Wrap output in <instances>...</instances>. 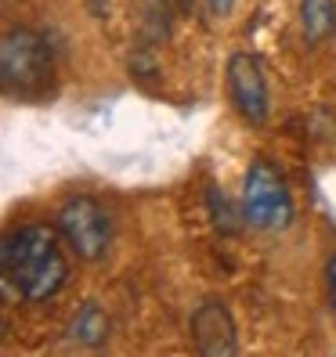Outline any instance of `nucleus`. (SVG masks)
<instances>
[{"mask_svg": "<svg viewBox=\"0 0 336 357\" xmlns=\"http://www.w3.org/2000/svg\"><path fill=\"white\" fill-rule=\"evenodd\" d=\"M0 267H4V285L33 303H44V300L58 296L69 282L66 249H61L58 235L48 224L18 227L4 242Z\"/></svg>", "mask_w": 336, "mask_h": 357, "instance_id": "nucleus-1", "label": "nucleus"}, {"mask_svg": "<svg viewBox=\"0 0 336 357\" xmlns=\"http://www.w3.org/2000/svg\"><path fill=\"white\" fill-rule=\"evenodd\" d=\"M54 76L48 40L33 29H11L0 44V79L11 98H40Z\"/></svg>", "mask_w": 336, "mask_h": 357, "instance_id": "nucleus-2", "label": "nucleus"}, {"mask_svg": "<svg viewBox=\"0 0 336 357\" xmlns=\"http://www.w3.org/2000/svg\"><path fill=\"white\" fill-rule=\"evenodd\" d=\"M242 217L249 227L257 231H282L293 220V199L289 188L279 177V170L271 162L257 159L246 170V184H242Z\"/></svg>", "mask_w": 336, "mask_h": 357, "instance_id": "nucleus-3", "label": "nucleus"}, {"mask_svg": "<svg viewBox=\"0 0 336 357\" xmlns=\"http://www.w3.org/2000/svg\"><path fill=\"white\" fill-rule=\"evenodd\" d=\"M58 231H61V238H66V245L87 264H94L109 253V242H112L109 213L87 195L69 199L58 209Z\"/></svg>", "mask_w": 336, "mask_h": 357, "instance_id": "nucleus-4", "label": "nucleus"}, {"mask_svg": "<svg viewBox=\"0 0 336 357\" xmlns=\"http://www.w3.org/2000/svg\"><path fill=\"white\" fill-rule=\"evenodd\" d=\"M228 94H232L235 112L246 123H264L268 119V83L261 73V61L254 54H232L228 61Z\"/></svg>", "mask_w": 336, "mask_h": 357, "instance_id": "nucleus-5", "label": "nucleus"}, {"mask_svg": "<svg viewBox=\"0 0 336 357\" xmlns=\"http://www.w3.org/2000/svg\"><path fill=\"white\" fill-rule=\"evenodd\" d=\"M192 340H196V350L206 354V357H232L239 350L235 321H232V314L224 310V303L206 300L192 314Z\"/></svg>", "mask_w": 336, "mask_h": 357, "instance_id": "nucleus-6", "label": "nucleus"}, {"mask_svg": "<svg viewBox=\"0 0 336 357\" xmlns=\"http://www.w3.org/2000/svg\"><path fill=\"white\" fill-rule=\"evenodd\" d=\"M300 29L307 44H326L336 33V4L333 0H300Z\"/></svg>", "mask_w": 336, "mask_h": 357, "instance_id": "nucleus-7", "label": "nucleus"}, {"mask_svg": "<svg viewBox=\"0 0 336 357\" xmlns=\"http://www.w3.org/2000/svg\"><path fill=\"white\" fill-rule=\"evenodd\" d=\"M73 340L83 343V347H98L109 340V318H105V310L98 303H87L80 314H76V321H73Z\"/></svg>", "mask_w": 336, "mask_h": 357, "instance_id": "nucleus-8", "label": "nucleus"}, {"mask_svg": "<svg viewBox=\"0 0 336 357\" xmlns=\"http://www.w3.org/2000/svg\"><path fill=\"white\" fill-rule=\"evenodd\" d=\"M206 202H210V213H214V224L224 231V235H232V231H235L239 224H235V213H232V206H228L224 192H217V188H210Z\"/></svg>", "mask_w": 336, "mask_h": 357, "instance_id": "nucleus-9", "label": "nucleus"}, {"mask_svg": "<svg viewBox=\"0 0 336 357\" xmlns=\"http://www.w3.org/2000/svg\"><path fill=\"white\" fill-rule=\"evenodd\" d=\"M206 8H210V15H214V18H224L228 11L235 8V0H206Z\"/></svg>", "mask_w": 336, "mask_h": 357, "instance_id": "nucleus-10", "label": "nucleus"}, {"mask_svg": "<svg viewBox=\"0 0 336 357\" xmlns=\"http://www.w3.org/2000/svg\"><path fill=\"white\" fill-rule=\"evenodd\" d=\"M326 275H329V292H333V310H336V257L329 260V267H326Z\"/></svg>", "mask_w": 336, "mask_h": 357, "instance_id": "nucleus-11", "label": "nucleus"}]
</instances>
